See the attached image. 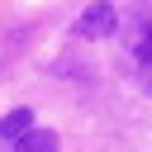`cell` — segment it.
Instances as JSON below:
<instances>
[{"instance_id":"cell-1","label":"cell","mask_w":152,"mask_h":152,"mask_svg":"<svg viewBox=\"0 0 152 152\" xmlns=\"http://www.w3.org/2000/svg\"><path fill=\"white\" fill-rule=\"evenodd\" d=\"M114 33H124V52L138 71V86L152 90V0H138L128 14H119Z\"/></svg>"},{"instance_id":"cell-2","label":"cell","mask_w":152,"mask_h":152,"mask_svg":"<svg viewBox=\"0 0 152 152\" xmlns=\"http://www.w3.org/2000/svg\"><path fill=\"white\" fill-rule=\"evenodd\" d=\"M114 28H119V10L109 5V0H95V5H86L81 10V19H76V38H86V43H95V38H114Z\"/></svg>"},{"instance_id":"cell-3","label":"cell","mask_w":152,"mask_h":152,"mask_svg":"<svg viewBox=\"0 0 152 152\" xmlns=\"http://www.w3.org/2000/svg\"><path fill=\"white\" fill-rule=\"evenodd\" d=\"M28 128H33V109H14V114H5V119H0V147H14Z\"/></svg>"},{"instance_id":"cell-4","label":"cell","mask_w":152,"mask_h":152,"mask_svg":"<svg viewBox=\"0 0 152 152\" xmlns=\"http://www.w3.org/2000/svg\"><path fill=\"white\" fill-rule=\"evenodd\" d=\"M14 147H19V152H52V147H57V133H43V128H28V133H24V138H19Z\"/></svg>"}]
</instances>
